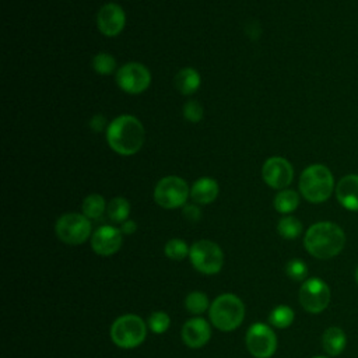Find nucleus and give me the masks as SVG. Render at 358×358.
<instances>
[{
    "label": "nucleus",
    "instance_id": "aec40b11",
    "mask_svg": "<svg viewBox=\"0 0 358 358\" xmlns=\"http://www.w3.org/2000/svg\"><path fill=\"white\" fill-rule=\"evenodd\" d=\"M299 206V196L291 189H284L278 192L274 197V208L281 214H288L296 210Z\"/></svg>",
    "mask_w": 358,
    "mask_h": 358
},
{
    "label": "nucleus",
    "instance_id": "473e14b6",
    "mask_svg": "<svg viewBox=\"0 0 358 358\" xmlns=\"http://www.w3.org/2000/svg\"><path fill=\"white\" fill-rule=\"evenodd\" d=\"M136 229H137V225H136V222H134V221H131V220H126L124 222H122V227H120L122 234H124V235H130V234L136 232Z\"/></svg>",
    "mask_w": 358,
    "mask_h": 358
},
{
    "label": "nucleus",
    "instance_id": "a211bd4d",
    "mask_svg": "<svg viewBox=\"0 0 358 358\" xmlns=\"http://www.w3.org/2000/svg\"><path fill=\"white\" fill-rule=\"evenodd\" d=\"M345 344H347L345 333L340 327L333 326L324 330L322 336V345H323V350L330 357H336L341 354L343 350L345 348Z\"/></svg>",
    "mask_w": 358,
    "mask_h": 358
},
{
    "label": "nucleus",
    "instance_id": "393cba45",
    "mask_svg": "<svg viewBox=\"0 0 358 358\" xmlns=\"http://www.w3.org/2000/svg\"><path fill=\"white\" fill-rule=\"evenodd\" d=\"M185 306L193 315H200V313L206 312L207 309H210L208 308V298L201 291L190 292L185 299Z\"/></svg>",
    "mask_w": 358,
    "mask_h": 358
},
{
    "label": "nucleus",
    "instance_id": "a878e982",
    "mask_svg": "<svg viewBox=\"0 0 358 358\" xmlns=\"http://www.w3.org/2000/svg\"><path fill=\"white\" fill-rule=\"evenodd\" d=\"M92 67L94 70L101 76H109L116 69V60L112 55L101 52L94 56L92 59Z\"/></svg>",
    "mask_w": 358,
    "mask_h": 358
},
{
    "label": "nucleus",
    "instance_id": "4be33fe9",
    "mask_svg": "<svg viewBox=\"0 0 358 358\" xmlns=\"http://www.w3.org/2000/svg\"><path fill=\"white\" fill-rule=\"evenodd\" d=\"M106 213L113 222H124L130 214V204L124 197H115L106 206Z\"/></svg>",
    "mask_w": 358,
    "mask_h": 358
},
{
    "label": "nucleus",
    "instance_id": "1a4fd4ad",
    "mask_svg": "<svg viewBox=\"0 0 358 358\" xmlns=\"http://www.w3.org/2000/svg\"><path fill=\"white\" fill-rule=\"evenodd\" d=\"M299 302L306 312L320 313L330 302L329 285L317 277L305 280L299 288Z\"/></svg>",
    "mask_w": 358,
    "mask_h": 358
},
{
    "label": "nucleus",
    "instance_id": "39448f33",
    "mask_svg": "<svg viewBox=\"0 0 358 358\" xmlns=\"http://www.w3.org/2000/svg\"><path fill=\"white\" fill-rule=\"evenodd\" d=\"M147 337L144 320L133 313L119 316L110 327V338L120 348L138 347Z\"/></svg>",
    "mask_w": 358,
    "mask_h": 358
},
{
    "label": "nucleus",
    "instance_id": "72a5a7b5",
    "mask_svg": "<svg viewBox=\"0 0 358 358\" xmlns=\"http://www.w3.org/2000/svg\"><path fill=\"white\" fill-rule=\"evenodd\" d=\"M355 280H357V282H358V267H357V270H355Z\"/></svg>",
    "mask_w": 358,
    "mask_h": 358
},
{
    "label": "nucleus",
    "instance_id": "20e7f679",
    "mask_svg": "<svg viewBox=\"0 0 358 358\" xmlns=\"http://www.w3.org/2000/svg\"><path fill=\"white\" fill-rule=\"evenodd\" d=\"M208 316L214 327L222 331H231L241 326L245 317V305L234 294L217 296L208 309Z\"/></svg>",
    "mask_w": 358,
    "mask_h": 358
},
{
    "label": "nucleus",
    "instance_id": "4468645a",
    "mask_svg": "<svg viewBox=\"0 0 358 358\" xmlns=\"http://www.w3.org/2000/svg\"><path fill=\"white\" fill-rule=\"evenodd\" d=\"M123 242L122 231L112 225L99 227L91 236L92 250L99 256L115 255Z\"/></svg>",
    "mask_w": 358,
    "mask_h": 358
},
{
    "label": "nucleus",
    "instance_id": "412c9836",
    "mask_svg": "<svg viewBox=\"0 0 358 358\" xmlns=\"http://www.w3.org/2000/svg\"><path fill=\"white\" fill-rule=\"evenodd\" d=\"M105 210H106V204L101 194H96V193L90 194L83 201V213L87 218L98 220L102 217Z\"/></svg>",
    "mask_w": 358,
    "mask_h": 358
},
{
    "label": "nucleus",
    "instance_id": "c85d7f7f",
    "mask_svg": "<svg viewBox=\"0 0 358 358\" xmlns=\"http://www.w3.org/2000/svg\"><path fill=\"white\" fill-rule=\"evenodd\" d=\"M285 271H287V275L295 281H302L306 278V274H308V267L306 264L302 262V260H298V259H294L291 262L287 263V267H285Z\"/></svg>",
    "mask_w": 358,
    "mask_h": 358
},
{
    "label": "nucleus",
    "instance_id": "7ed1b4c3",
    "mask_svg": "<svg viewBox=\"0 0 358 358\" xmlns=\"http://www.w3.org/2000/svg\"><path fill=\"white\" fill-rule=\"evenodd\" d=\"M334 187L333 175L327 166L320 164L309 165L299 178V192L310 203L326 201Z\"/></svg>",
    "mask_w": 358,
    "mask_h": 358
},
{
    "label": "nucleus",
    "instance_id": "f704fd0d",
    "mask_svg": "<svg viewBox=\"0 0 358 358\" xmlns=\"http://www.w3.org/2000/svg\"><path fill=\"white\" fill-rule=\"evenodd\" d=\"M315 358H327V357H315Z\"/></svg>",
    "mask_w": 358,
    "mask_h": 358
},
{
    "label": "nucleus",
    "instance_id": "423d86ee",
    "mask_svg": "<svg viewBox=\"0 0 358 358\" xmlns=\"http://www.w3.org/2000/svg\"><path fill=\"white\" fill-rule=\"evenodd\" d=\"M193 267L203 274H217L224 264L221 248L208 239H201L190 246L189 252Z\"/></svg>",
    "mask_w": 358,
    "mask_h": 358
},
{
    "label": "nucleus",
    "instance_id": "c756f323",
    "mask_svg": "<svg viewBox=\"0 0 358 358\" xmlns=\"http://www.w3.org/2000/svg\"><path fill=\"white\" fill-rule=\"evenodd\" d=\"M183 116L192 123H197L203 119V106L197 101H187L183 106Z\"/></svg>",
    "mask_w": 358,
    "mask_h": 358
},
{
    "label": "nucleus",
    "instance_id": "2eb2a0df",
    "mask_svg": "<svg viewBox=\"0 0 358 358\" xmlns=\"http://www.w3.org/2000/svg\"><path fill=\"white\" fill-rule=\"evenodd\" d=\"M211 337V327L203 317L189 319L182 327V340L190 348H201Z\"/></svg>",
    "mask_w": 358,
    "mask_h": 358
},
{
    "label": "nucleus",
    "instance_id": "cd10ccee",
    "mask_svg": "<svg viewBox=\"0 0 358 358\" xmlns=\"http://www.w3.org/2000/svg\"><path fill=\"white\" fill-rule=\"evenodd\" d=\"M169 324H171V319H169L168 313H165L164 310L152 312L148 317V327L151 329L152 333L162 334L164 331H166L169 329Z\"/></svg>",
    "mask_w": 358,
    "mask_h": 358
},
{
    "label": "nucleus",
    "instance_id": "bb28decb",
    "mask_svg": "<svg viewBox=\"0 0 358 358\" xmlns=\"http://www.w3.org/2000/svg\"><path fill=\"white\" fill-rule=\"evenodd\" d=\"M164 252H165V256L172 260H182L186 256H189L190 249L185 241L173 238L165 243Z\"/></svg>",
    "mask_w": 358,
    "mask_h": 358
},
{
    "label": "nucleus",
    "instance_id": "7c9ffc66",
    "mask_svg": "<svg viewBox=\"0 0 358 358\" xmlns=\"http://www.w3.org/2000/svg\"><path fill=\"white\" fill-rule=\"evenodd\" d=\"M183 215H185V218H186L187 221L196 222V221L200 220L201 211H200V208H199L197 206H194V204H185V207H183Z\"/></svg>",
    "mask_w": 358,
    "mask_h": 358
},
{
    "label": "nucleus",
    "instance_id": "f257e3e1",
    "mask_svg": "<svg viewBox=\"0 0 358 358\" xmlns=\"http://www.w3.org/2000/svg\"><path fill=\"white\" fill-rule=\"evenodd\" d=\"M145 131L141 122L133 115H120L106 127V141L119 155L129 157L140 151Z\"/></svg>",
    "mask_w": 358,
    "mask_h": 358
},
{
    "label": "nucleus",
    "instance_id": "dca6fc26",
    "mask_svg": "<svg viewBox=\"0 0 358 358\" xmlns=\"http://www.w3.org/2000/svg\"><path fill=\"white\" fill-rule=\"evenodd\" d=\"M336 196L344 208L358 211V175L351 173L341 178L336 186Z\"/></svg>",
    "mask_w": 358,
    "mask_h": 358
},
{
    "label": "nucleus",
    "instance_id": "f03ea898",
    "mask_svg": "<svg viewBox=\"0 0 358 358\" xmlns=\"http://www.w3.org/2000/svg\"><path fill=\"white\" fill-rule=\"evenodd\" d=\"M344 243V231L337 224L329 221L310 225L303 238L305 249L317 259H330L337 256L343 250Z\"/></svg>",
    "mask_w": 358,
    "mask_h": 358
},
{
    "label": "nucleus",
    "instance_id": "b1692460",
    "mask_svg": "<svg viewBox=\"0 0 358 358\" xmlns=\"http://www.w3.org/2000/svg\"><path fill=\"white\" fill-rule=\"evenodd\" d=\"M268 322L270 324H273L274 327L278 329H287L288 326L292 324L294 322V310L289 306L285 305H280L277 308H274L270 315H268Z\"/></svg>",
    "mask_w": 358,
    "mask_h": 358
},
{
    "label": "nucleus",
    "instance_id": "ddd939ff",
    "mask_svg": "<svg viewBox=\"0 0 358 358\" xmlns=\"http://www.w3.org/2000/svg\"><path fill=\"white\" fill-rule=\"evenodd\" d=\"M126 25V13L117 3L103 4L96 14V27L106 36L119 35Z\"/></svg>",
    "mask_w": 358,
    "mask_h": 358
},
{
    "label": "nucleus",
    "instance_id": "6ab92c4d",
    "mask_svg": "<svg viewBox=\"0 0 358 358\" xmlns=\"http://www.w3.org/2000/svg\"><path fill=\"white\" fill-rule=\"evenodd\" d=\"M175 87L183 95H190L196 92L200 87L201 77L197 70L192 67H185L175 76Z\"/></svg>",
    "mask_w": 358,
    "mask_h": 358
},
{
    "label": "nucleus",
    "instance_id": "f3484780",
    "mask_svg": "<svg viewBox=\"0 0 358 358\" xmlns=\"http://www.w3.org/2000/svg\"><path fill=\"white\" fill-rule=\"evenodd\" d=\"M218 183L213 178L197 179L190 189V197L199 204H210L218 196Z\"/></svg>",
    "mask_w": 358,
    "mask_h": 358
},
{
    "label": "nucleus",
    "instance_id": "6e6552de",
    "mask_svg": "<svg viewBox=\"0 0 358 358\" xmlns=\"http://www.w3.org/2000/svg\"><path fill=\"white\" fill-rule=\"evenodd\" d=\"M55 231L62 242L67 245H81L91 235V222L84 214L66 213L56 221Z\"/></svg>",
    "mask_w": 358,
    "mask_h": 358
},
{
    "label": "nucleus",
    "instance_id": "2f4dec72",
    "mask_svg": "<svg viewBox=\"0 0 358 358\" xmlns=\"http://www.w3.org/2000/svg\"><path fill=\"white\" fill-rule=\"evenodd\" d=\"M106 122H105V117L102 115H95L91 120H90V126L94 131H101L103 127H105Z\"/></svg>",
    "mask_w": 358,
    "mask_h": 358
},
{
    "label": "nucleus",
    "instance_id": "9b49d317",
    "mask_svg": "<svg viewBox=\"0 0 358 358\" xmlns=\"http://www.w3.org/2000/svg\"><path fill=\"white\" fill-rule=\"evenodd\" d=\"M246 347L255 358H270L277 350V337L270 326L253 323L246 333Z\"/></svg>",
    "mask_w": 358,
    "mask_h": 358
},
{
    "label": "nucleus",
    "instance_id": "9d476101",
    "mask_svg": "<svg viewBox=\"0 0 358 358\" xmlns=\"http://www.w3.org/2000/svg\"><path fill=\"white\" fill-rule=\"evenodd\" d=\"M116 83L127 94H141L151 84V73L144 64L130 62L117 70Z\"/></svg>",
    "mask_w": 358,
    "mask_h": 358
},
{
    "label": "nucleus",
    "instance_id": "f8f14e48",
    "mask_svg": "<svg viewBox=\"0 0 358 358\" xmlns=\"http://www.w3.org/2000/svg\"><path fill=\"white\" fill-rule=\"evenodd\" d=\"M263 180L273 189H285L294 178V168L288 159L282 157H271L266 159L262 168Z\"/></svg>",
    "mask_w": 358,
    "mask_h": 358
},
{
    "label": "nucleus",
    "instance_id": "0eeeda50",
    "mask_svg": "<svg viewBox=\"0 0 358 358\" xmlns=\"http://www.w3.org/2000/svg\"><path fill=\"white\" fill-rule=\"evenodd\" d=\"M190 194L189 185L179 176H165L162 178L154 189V200L162 208H178L186 204Z\"/></svg>",
    "mask_w": 358,
    "mask_h": 358
},
{
    "label": "nucleus",
    "instance_id": "5701e85b",
    "mask_svg": "<svg viewBox=\"0 0 358 358\" xmlns=\"http://www.w3.org/2000/svg\"><path fill=\"white\" fill-rule=\"evenodd\" d=\"M277 231L285 239H295L302 232V224L298 218H295L292 215H287L278 221Z\"/></svg>",
    "mask_w": 358,
    "mask_h": 358
}]
</instances>
